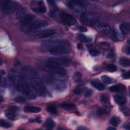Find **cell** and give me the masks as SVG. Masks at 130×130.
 <instances>
[{"mask_svg":"<svg viewBox=\"0 0 130 130\" xmlns=\"http://www.w3.org/2000/svg\"><path fill=\"white\" fill-rule=\"evenodd\" d=\"M101 80L105 84H110L113 82V79L111 77L107 76V75H103L101 76Z\"/></svg>","mask_w":130,"mask_h":130,"instance_id":"obj_22","label":"cell"},{"mask_svg":"<svg viewBox=\"0 0 130 130\" xmlns=\"http://www.w3.org/2000/svg\"><path fill=\"white\" fill-rule=\"evenodd\" d=\"M114 100L116 104L119 105H123L126 102L125 98L122 96L116 95L114 97Z\"/></svg>","mask_w":130,"mask_h":130,"instance_id":"obj_19","label":"cell"},{"mask_svg":"<svg viewBox=\"0 0 130 130\" xmlns=\"http://www.w3.org/2000/svg\"><path fill=\"white\" fill-rule=\"evenodd\" d=\"M22 72L23 76L25 77L28 78L29 79L31 78L38 76L37 71L33 67L29 66H23L22 68Z\"/></svg>","mask_w":130,"mask_h":130,"instance_id":"obj_9","label":"cell"},{"mask_svg":"<svg viewBox=\"0 0 130 130\" xmlns=\"http://www.w3.org/2000/svg\"><path fill=\"white\" fill-rule=\"evenodd\" d=\"M47 109L49 112L53 114H57L58 112L57 108L54 105H48L47 107Z\"/></svg>","mask_w":130,"mask_h":130,"instance_id":"obj_28","label":"cell"},{"mask_svg":"<svg viewBox=\"0 0 130 130\" xmlns=\"http://www.w3.org/2000/svg\"><path fill=\"white\" fill-rule=\"evenodd\" d=\"M57 45L52 47L49 51L50 53L54 56L66 55L70 53L69 48L64 45Z\"/></svg>","mask_w":130,"mask_h":130,"instance_id":"obj_8","label":"cell"},{"mask_svg":"<svg viewBox=\"0 0 130 130\" xmlns=\"http://www.w3.org/2000/svg\"><path fill=\"white\" fill-rule=\"evenodd\" d=\"M82 77V74L79 72H75L73 76V79L75 82H77L79 81Z\"/></svg>","mask_w":130,"mask_h":130,"instance_id":"obj_27","label":"cell"},{"mask_svg":"<svg viewBox=\"0 0 130 130\" xmlns=\"http://www.w3.org/2000/svg\"><path fill=\"white\" fill-rule=\"evenodd\" d=\"M56 34V31L54 29H46L38 33V36L40 38H45L52 36Z\"/></svg>","mask_w":130,"mask_h":130,"instance_id":"obj_14","label":"cell"},{"mask_svg":"<svg viewBox=\"0 0 130 130\" xmlns=\"http://www.w3.org/2000/svg\"><path fill=\"white\" fill-rule=\"evenodd\" d=\"M16 17L23 25L28 24L36 20L35 16L27 13L24 9H19L17 11Z\"/></svg>","mask_w":130,"mask_h":130,"instance_id":"obj_3","label":"cell"},{"mask_svg":"<svg viewBox=\"0 0 130 130\" xmlns=\"http://www.w3.org/2000/svg\"><path fill=\"white\" fill-rule=\"evenodd\" d=\"M41 109L38 107L35 106H26L24 108V111L26 112L30 113H38L40 112Z\"/></svg>","mask_w":130,"mask_h":130,"instance_id":"obj_18","label":"cell"},{"mask_svg":"<svg viewBox=\"0 0 130 130\" xmlns=\"http://www.w3.org/2000/svg\"><path fill=\"white\" fill-rule=\"evenodd\" d=\"M110 123L114 126H117L120 122V119L118 117H113L110 120Z\"/></svg>","mask_w":130,"mask_h":130,"instance_id":"obj_24","label":"cell"},{"mask_svg":"<svg viewBox=\"0 0 130 130\" xmlns=\"http://www.w3.org/2000/svg\"><path fill=\"white\" fill-rule=\"evenodd\" d=\"M107 69L108 71H109L110 72H114L116 71L117 67L115 65L110 64L107 65Z\"/></svg>","mask_w":130,"mask_h":130,"instance_id":"obj_32","label":"cell"},{"mask_svg":"<svg viewBox=\"0 0 130 130\" xmlns=\"http://www.w3.org/2000/svg\"><path fill=\"white\" fill-rule=\"evenodd\" d=\"M46 68L51 73L60 76H65L67 75V71L61 66L47 61L46 64Z\"/></svg>","mask_w":130,"mask_h":130,"instance_id":"obj_6","label":"cell"},{"mask_svg":"<svg viewBox=\"0 0 130 130\" xmlns=\"http://www.w3.org/2000/svg\"><path fill=\"white\" fill-rule=\"evenodd\" d=\"M108 129H112V130H115V129H115V128H114V127H109V128H108Z\"/></svg>","mask_w":130,"mask_h":130,"instance_id":"obj_45","label":"cell"},{"mask_svg":"<svg viewBox=\"0 0 130 130\" xmlns=\"http://www.w3.org/2000/svg\"><path fill=\"white\" fill-rule=\"evenodd\" d=\"M109 90L112 92H122L125 89V86L123 84H118L110 86L109 88Z\"/></svg>","mask_w":130,"mask_h":130,"instance_id":"obj_17","label":"cell"},{"mask_svg":"<svg viewBox=\"0 0 130 130\" xmlns=\"http://www.w3.org/2000/svg\"><path fill=\"white\" fill-rule=\"evenodd\" d=\"M89 54L93 57H96V56H97L98 55H99V52L97 50L92 49V50H89Z\"/></svg>","mask_w":130,"mask_h":130,"instance_id":"obj_35","label":"cell"},{"mask_svg":"<svg viewBox=\"0 0 130 130\" xmlns=\"http://www.w3.org/2000/svg\"><path fill=\"white\" fill-rule=\"evenodd\" d=\"M100 100L103 103L107 104L109 102V99L107 96L106 95H102L100 97Z\"/></svg>","mask_w":130,"mask_h":130,"instance_id":"obj_33","label":"cell"},{"mask_svg":"<svg viewBox=\"0 0 130 130\" xmlns=\"http://www.w3.org/2000/svg\"><path fill=\"white\" fill-rule=\"evenodd\" d=\"M62 106L64 109L68 110H72L75 108V105L72 103H64Z\"/></svg>","mask_w":130,"mask_h":130,"instance_id":"obj_26","label":"cell"},{"mask_svg":"<svg viewBox=\"0 0 130 130\" xmlns=\"http://www.w3.org/2000/svg\"><path fill=\"white\" fill-rule=\"evenodd\" d=\"M60 17L62 21L67 25H72L76 23L75 19L71 15L66 12H61L60 14Z\"/></svg>","mask_w":130,"mask_h":130,"instance_id":"obj_10","label":"cell"},{"mask_svg":"<svg viewBox=\"0 0 130 130\" xmlns=\"http://www.w3.org/2000/svg\"><path fill=\"white\" fill-rule=\"evenodd\" d=\"M6 117L10 120H13L15 118V115L12 112H8L6 113Z\"/></svg>","mask_w":130,"mask_h":130,"instance_id":"obj_34","label":"cell"},{"mask_svg":"<svg viewBox=\"0 0 130 130\" xmlns=\"http://www.w3.org/2000/svg\"><path fill=\"white\" fill-rule=\"evenodd\" d=\"M33 10L36 12H38V13H45L46 11V8L45 6H41L39 7V8H34L33 9Z\"/></svg>","mask_w":130,"mask_h":130,"instance_id":"obj_30","label":"cell"},{"mask_svg":"<svg viewBox=\"0 0 130 130\" xmlns=\"http://www.w3.org/2000/svg\"><path fill=\"white\" fill-rule=\"evenodd\" d=\"M114 57V52L113 50H110L107 55V58L108 59H111Z\"/></svg>","mask_w":130,"mask_h":130,"instance_id":"obj_37","label":"cell"},{"mask_svg":"<svg viewBox=\"0 0 130 130\" xmlns=\"http://www.w3.org/2000/svg\"><path fill=\"white\" fill-rule=\"evenodd\" d=\"M82 93H83V90L81 89H80V88L75 89L73 91L74 94H75L76 95H80L82 94Z\"/></svg>","mask_w":130,"mask_h":130,"instance_id":"obj_36","label":"cell"},{"mask_svg":"<svg viewBox=\"0 0 130 130\" xmlns=\"http://www.w3.org/2000/svg\"><path fill=\"white\" fill-rule=\"evenodd\" d=\"M55 125V122L50 118H48L44 123V126L48 129H53Z\"/></svg>","mask_w":130,"mask_h":130,"instance_id":"obj_21","label":"cell"},{"mask_svg":"<svg viewBox=\"0 0 130 130\" xmlns=\"http://www.w3.org/2000/svg\"><path fill=\"white\" fill-rule=\"evenodd\" d=\"M47 2L51 6H54L55 5V3L53 1H47Z\"/></svg>","mask_w":130,"mask_h":130,"instance_id":"obj_44","label":"cell"},{"mask_svg":"<svg viewBox=\"0 0 130 130\" xmlns=\"http://www.w3.org/2000/svg\"><path fill=\"white\" fill-rule=\"evenodd\" d=\"M64 41L62 39L59 38H54L43 41L41 43V44L44 46H54L62 43Z\"/></svg>","mask_w":130,"mask_h":130,"instance_id":"obj_12","label":"cell"},{"mask_svg":"<svg viewBox=\"0 0 130 130\" xmlns=\"http://www.w3.org/2000/svg\"><path fill=\"white\" fill-rule=\"evenodd\" d=\"M78 37L79 39L82 42L84 43H90L92 41V39L88 37L85 35L82 34H78Z\"/></svg>","mask_w":130,"mask_h":130,"instance_id":"obj_20","label":"cell"},{"mask_svg":"<svg viewBox=\"0 0 130 130\" xmlns=\"http://www.w3.org/2000/svg\"><path fill=\"white\" fill-rule=\"evenodd\" d=\"M111 38L114 41L117 40V35H116V33L114 30H113L112 32V33L111 35Z\"/></svg>","mask_w":130,"mask_h":130,"instance_id":"obj_38","label":"cell"},{"mask_svg":"<svg viewBox=\"0 0 130 130\" xmlns=\"http://www.w3.org/2000/svg\"><path fill=\"white\" fill-rule=\"evenodd\" d=\"M0 125L1 127L5 128H8L11 126V124L3 119H1V120H0Z\"/></svg>","mask_w":130,"mask_h":130,"instance_id":"obj_31","label":"cell"},{"mask_svg":"<svg viewBox=\"0 0 130 130\" xmlns=\"http://www.w3.org/2000/svg\"><path fill=\"white\" fill-rule=\"evenodd\" d=\"M77 47L78 49H79V50H81V49H82V45H81V44L79 43V44H77Z\"/></svg>","mask_w":130,"mask_h":130,"instance_id":"obj_43","label":"cell"},{"mask_svg":"<svg viewBox=\"0 0 130 130\" xmlns=\"http://www.w3.org/2000/svg\"><path fill=\"white\" fill-rule=\"evenodd\" d=\"M88 21H89V24L94 26L97 30H98L103 34H108L111 31V27L108 24L95 21L94 20Z\"/></svg>","mask_w":130,"mask_h":130,"instance_id":"obj_7","label":"cell"},{"mask_svg":"<svg viewBox=\"0 0 130 130\" xmlns=\"http://www.w3.org/2000/svg\"><path fill=\"white\" fill-rule=\"evenodd\" d=\"M32 121H35L36 122H38V123H41V119L40 118V117H36L35 119H33L32 120Z\"/></svg>","mask_w":130,"mask_h":130,"instance_id":"obj_42","label":"cell"},{"mask_svg":"<svg viewBox=\"0 0 130 130\" xmlns=\"http://www.w3.org/2000/svg\"><path fill=\"white\" fill-rule=\"evenodd\" d=\"M92 85L99 91H103L105 89V86L98 79H94L91 82Z\"/></svg>","mask_w":130,"mask_h":130,"instance_id":"obj_16","label":"cell"},{"mask_svg":"<svg viewBox=\"0 0 130 130\" xmlns=\"http://www.w3.org/2000/svg\"><path fill=\"white\" fill-rule=\"evenodd\" d=\"M52 86L57 91H64L66 89V84L62 81H52Z\"/></svg>","mask_w":130,"mask_h":130,"instance_id":"obj_13","label":"cell"},{"mask_svg":"<svg viewBox=\"0 0 130 130\" xmlns=\"http://www.w3.org/2000/svg\"><path fill=\"white\" fill-rule=\"evenodd\" d=\"M47 62L55 64L60 66H69L71 64V60L68 59L50 58L47 60Z\"/></svg>","mask_w":130,"mask_h":130,"instance_id":"obj_11","label":"cell"},{"mask_svg":"<svg viewBox=\"0 0 130 130\" xmlns=\"http://www.w3.org/2000/svg\"><path fill=\"white\" fill-rule=\"evenodd\" d=\"M119 30L123 35L128 34L130 30V25L129 23H123L119 25Z\"/></svg>","mask_w":130,"mask_h":130,"instance_id":"obj_15","label":"cell"},{"mask_svg":"<svg viewBox=\"0 0 130 130\" xmlns=\"http://www.w3.org/2000/svg\"><path fill=\"white\" fill-rule=\"evenodd\" d=\"M47 24L48 23L44 20L36 19L35 20L28 24L24 25L22 27V29L24 31H34L36 30L46 27Z\"/></svg>","mask_w":130,"mask_h":130,"instance_id":"obj_4","label":"cell"},{"mask_svg":"<svg viewBox=\"0 0 130 130\" xmlns=\"http://www.w3.org/2000/svg\"><path fill=\"white\" fill-rule=\"evenodd\" d=\"M108 113V110L105 108H100L97 110V115L100 116L107 114Z\"/></svg>","mask_w":130,"mask_h":130,"instance_id":"obj_25","label":"cell"},{"mask_svg":"<svg viewBox=\"0 0 130 130\" xmlns=\"http://www.w3.org/2000/svg\"><path fill=\"white\" fill-rule=\"evenodd\" d=\"M18 4L12 1H4L1 2V10L3 13L10 14L14 12L18 8Z\"/></svg>","mask_w":130,"mask_h":130,"instance_id":"obj_5","label":"cell"},{"mask_svg":"<svg viewBox=\"0 0 130 130\" xmlns=\"http://www.w3.org/2000/svg\"><path fill=\"white\" fill-rule=\"evenodd\" d=\"M9 79L17 91L31 99L35 98L23 75L15 70H11L9 73Z\"/></svg>","mask_w":130,"mask_h":130,"instance_id":"obj_1","label":"cell"},{"mask_svg":"<svg viewBox=\"0 0 130 130\" xmlns=\"http://www.w3.org/2000/svg\"><path fill=\"white\" fill-rule=\"evenodd\" d=\"M123 77L124 79H129V77H130V73H129V71H128L126 73H125L123 75Z\"/></svg>","mask_w":130,"mask_h":130,"instance_id":"obj_40","label":"cell"},{"mask_svg":"<svg viewBox=\"0 0 130 130\" xmlns=\"http://www.w3.org/2000/svg\"><path fill=\"white\" fill-rule=\"evenodd\" d=\"M14 100L15 102L18 103H24L27 101V100H26V99L24 97L20 96L16 97Z\"/></svg>","mask_w":130,"mask_h":130,"instance_id":"obj_29","label":"cell"},{"mask_svg":"<svg viewBox=\"0 0 130 130\" xmlns=\"http://www.w3.org/2000/svg\"><path fill=\"white\" fill-rule=\"evenodd\" d=\"M79 30L81 32H85L88 31L87 28L85 27H84V26H80L79 28Z\"/></svg>","mask_w":130,"mask_h":130,"instance_id":"obj_39","label":"cell"},{"mask_svg":"<svg viewBox=\"0 0 130 130\" xmlns=\"http://www.w3.org/2000/svg\"><path fill=\"white\" fill-rule=\"evenodd\" d=\"M30 79L31 85L39 95L45 96L47 94V90L45 86L38 76L31 78Z\"/></svg>","mask_w":130,"mask_h":130,"instance_id":"obj_2","label":"cell"},{"mask_svg":"<svg viewBox=\"0 0 130 130\" xmlns=\"http://www.w3.org/2000/svg\"><path fill=\"white\" fill-rule=\"evenodd\" d=\"M120 65L123 67H128L130 65L129 60L125 58H121L119 61Z\"/></svg>","mask_w":130,"mask_h":130,"instance_id":"obj_23","label":"cell"},{"mask_svg":"<svg viewBox=\"0 0 130 130\" xmlns=\"http://www.w3.org/2000/svg\"><path fill=\"white\" fill-rule=\"evenodd\" d=\"M93 95V92L91 90H88L85 94V96L86 97H90Z\"/></svg>","mask_w":130,"mask_h":130,"instance_id":"obj_41","label":"cell"}]
</instances>
